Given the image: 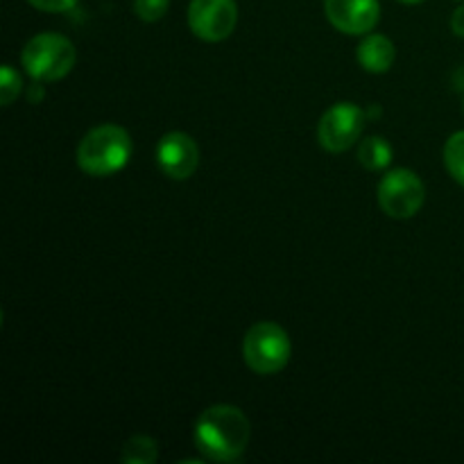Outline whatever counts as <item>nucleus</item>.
Segmentation results:
<instances>
[{
  "instance_id": "nucleus-1",
  "label": "nucleus",
  "mask_w": 464,
  "mask_h": 464,
  "mask_svg": "<svg viewBox=\"0 0 464 464\" xmlns=\"http://www.w3.org/2000/svg\"><path fill=\"white\" fill-rule=\"evenodd\" d=\"M195 447L207 460L236 462L247 451L252 426L240 408L218 403L207 408L195 424Z\"/></svg>"
},
{
  "instance_id": "nucleus-2",
  "label": "nucleus",
  "mask_w": 464,
  "mask_h": 464,
  "mask_svg": "<svg viewBox=\"0 0 464 464\" xmlns=\"http://www.w3.org/2000/svg\"><path fill=\"white\" fill-rule=\"evenodd\" d=\"M131 159V136L121 125H98L77 145V166L91 177L121 172Z\"/></svg>"
},
{
  "instance_id": "nucleus-3",
  "label": "nucleus",
  "mask_w": 464,
  "mask_h": 464,
  "mask_svg": "<svg viewBox=\"0 0 464 464\" xmlns=\"http://www.w3.org/2000/svg\"><path fill=\"white\" fill-rule=\"evenodd\" d=\"M75 45L63 34L44 32L32 36L21 53V63L32 80L57 82L63 80L75 66Z\"/></svg>"
},
{
  "instance_id": "nucleus-4",
  "label": "nucleus",
  "mask_w": 464,
  "mask_h": 464,
  "mask_svg": "<svg viewBox=\"0 0 464 464\" xmlns=\"http://www.w3.org/2000/svg\"><path fill=\"white\" fill-rule=\"evenodd\" d=\"M243 356L249 370L256 374H279L290 362L293 343H290L288 334L275 322H256L245 334Z\"/></svg>"
},
{
  "instance_id": "nucleus-5",
  "label": "nucleus",
  "mask_w": 464,
  "mask_h": 464,
  "mask_svg": "<svg viewBox=\"0 0 464 464\" xmlns=\"http://www.w3.org/2000/svg\"><path fill=\"white\" fill-rule=\"evenodd\" d=\"M426 186L408 168H397L379 181V207L394 220H408L424 207Z\"/></svg>"
},
{
  "instance_id": "nucleus-6",
  "label": "nucleus",
  "mask_w": 464,
  "mask_h": 464,
  "mask_svg": "<svg viewBox=\"0 0 464 464\" xmlns=\"http://www.w3.org/2000/svg\"><path fill=\"white\" fill-rule=\"evenodd\" d=\"M365 111L353 102H338L320 118L317 140L331 154H340L352 148L365 127Z\"/></svg>"
},
{
  "instance_id": "nucleus-7",
  "label": "nucleus",
  "mask_w": 464,
  "mask_h": 464,
  "mask_svg": "<svg viewBox=\"0 0 464 464\" xmlns=\"http://www.w3.org/2000/svg\"><path fill=\"white\" fill-rule=\"evenodd\" d=\"M238 23L236 0H190L188 27L198 39L218 44L234 34Z\"/></svg>"
},
{
  "instance_id": "nucleus-8",
  "label": "nucleus",
  "mask_w": 464,
  "mask_h": 464,
  "mask_svg": "<svg viewBox=\"0 0 464 464\" xmlns=\"http://www.w3.org/2000/svg\"><path fill=\"white\" fill-rule=\"evenodd\" d=\"M324 14L343 34H370L381 21L379 0H324Z\"/></svg>"
},
{
  "instance_id": "nucleus-9",
  "label": "nucleus",
  "mask_w": 464,
  "mask_h": 464,
  "mask_svg": "<svg viewBox=\"0 0 464 464\" xmlns=\"http://www.w3.org/2000/svg\"><path fill=\"white\" fill-rule=\"evenodd\" d=\"M157 163L170 179L184 181L199 168V148L186 131H170L157 145Z\"/></svg>"
},
{
  "instance_id": "nucleus-10",
  "label": "nucleus",
  "mask_w": 464,
  "mask_h": 464,
  "mask_svg": "<svg viewBox=\"0 0 464 464\" xmlns=\"http://www.w3.org/2000/svg\"><path fill=\"white\" fill-rule=\"evenodd\" d=\"M356 59L367 72H388L392 68L394 59H397V48L392 41L383 34H370L361 41L356 50Z\"/></svg>"
},
{
  "instance_id": "nucleus-11",
  "label": "nucleus",
  "mask_w": 464,
  "mask_h": 464,
  "mask_svg": "<svg viewBox=\"0 0 464 464\" xmlns=\"http://www.w3.org/2000/svg\"><path fill=\"white\" fill-rule=\"evenodd\" d=\"M358 161L365 166L367 170L381 172L392 163V145L383 139V136H370L362 139L361 148H358Z\"/></svg>"
},
{
  "instance_id": "nucleus-12",
  "label": "nucleus",
  "mask_w": 464,
  "mask_h": 464,
  "mask_svg": "<svg viewBox=\"0 0 464 464\" xmlns=\"http://www.w3.org/2000/svg\"><path fill=\"white\" fill-rule=\"evenodd\" d=\"M159 447L148 435H134L125 442L121 453V460L125 464H152L157 462Z\"/></svg>"
},
{
  "instance_id": "nucleus-13",
  "label": "nucleus",
  "mask_w": 464,
  "mask_h": 464,
  "mask_svg": "<svg viewBox=\"0 0 464 464\" xmlns=\"http://www.w3.org/2000/svg\"><path fill=\"white\" fill-rule=\"evenodd\" d=\"M444 163H447L449 175L464 186V130L449 136L444 145Z\"/></svg>"
},
{
  "instance_id": "nucleus-14",
  "label": "nucleus",
  "mask_w": 464,
  "mask_h": 464,
  "mask_svg": "<svg viewBox=\"0 0 464 464\" xmlns=\"http://www.w3.org/2000/svg\"><path fill=\"white\" fill-rule=\"evenodd\" d=\"M21 91H23L21 75H18V71H14L9 63H5L3 71H0V104H3V107H9V104L18 98Z\"/></svg>"
},
{
  "instance_id": "nucleus-15",
  "label": "nucleus",
  "mask_w": 464,
  "mask_h": 464,
  "mask_svg": "<svg viewBox=\"0 0 464 464\" xmlns=\"http://www.w3.org/2000/svg\"><path fill=\"white\" fill-rule=\"evenodd\" d=\"M170 0H134V12L140 21L157 23L166 16Z\"/></svg>"
},
{
  "instance_id": "nucleus-16",
  "label": "nucleus",
  "mask_w": 464,
  "mask_h": 464,
  "mask_svg": "<svg viewBox=\"0 0 464 464\" xmlns=\"http://www.w3.org/2000/svg\"><path fill=\"white\" fill-rule=\"evenodd\" d=\"M32 7L41 9V12H50V14H59V12H68L77 5V0H27Z\"/></svg>"
},
{
  "instance_id": "nucleus-17",
  "label": "nucleus",
  "mask_w": 464,
  "mask_h": 464,
  "mask_svg": "<svg viewBox=\"0 0 464 464\" xmlns=\"http://www.w3.org/2000/svg\"><path fill=\"white\" fill-rule=\"evenodd\" d=\"M44 98H45L44 82L34 80V84H32L30 89H27V100H30L32 104H39V102H44Z\"/></svg>"
},
{
  "instance_id": "nucleus-18",
  "label": "nucleus",
  "mask_w": 464,
  "mask_h": 464,
  "mask_svg": "<svg viewBox=\"0 0 464 464\" xmlns=\"http://www.w3.org/2000/svg\"><path fill=\"white\" fill-rule=\"evenodd\" d=\"M451 30H453V34L462 36V39H464V5H460V7H458L456 12H453Z\"/></svg>"
},
{
  "instance_id": "nucleus-19",
  "label": "nucleus",
  "mask_w": 464,
  "mask_h": 464,
  "mask_svg": "<svg viewBox=\"0 0 464 464\" xmlns=\"http://www.w3.org/2000/svg\"><path fill=\"white\" fill-rule=\"evenodd\" d=\"M399 3H403V5H417V3H421V0H399Z\"/></svg>"
}]
</instances>
